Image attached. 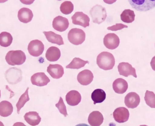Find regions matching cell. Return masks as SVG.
Returning a JSON list of instances; mask_svg holds the SVG:
<instances>
[{
  "label": "cell",
  "mask_w": 155,
  "mask_h": 126,
  "mask_svg": "<svg viewBox=\"0 0 155 126\" xmlns=\"http://www.w3.org/2000/svg\"><path fill=\"white\" fill-rule=\"evenodd\" d=\"M97 64L100 68L104 70L113 69L115 64L114 55L107 52H103L97 56Z\"/></svg>",
  "instance_id": "obj_1"
},
{
  "label": "cell",
  "mask_w": 155,
  "mask_h": 126,
  "mask_svg": "<svg viewBox=\"0 0 155 126\" xmlns=\"http://www.w3.org/2000/svg\"><path fill=\"white\" fill-rule=\"evenodd\" d=\"M5 58L9 65L15 66L23 64L26 58L25 53L21 50H12L7 52Z\"/></svg>",
  "instance_id": "obj_2"
},
{
  "label": "cell",
  "mask_w": 155,
  "mask_h": 126,
  "mask_svg": "<svg viewBox=\"0 0 155 126\" xmlns=\"http://www.w3.org/2000/svg\"><path fill=\"white\" fill-rule=\"evenodd\" d=\"M90 14L93 22L97 24H100L104 21L107 16L105 8L99 5H97L91 8Z\"/></svg>",
  "instance_id": "obj_3"
},
{
  "label": "cell",
  "mask_w": 155,
  "mask_h": 126,
  "mask_svg": "<svg viewBox=\"0 0 155 126\" xmlns=\"http://www.w3.org/2000/svg\"><path fill=\"white\" fill-rule=\"evenodd\" d=\"M86 34L84 32L78 28H73L69 31L68 38L72 44L75 45L82 44L85 40Z\"/></svg>",
  "instance_id": "obj_4"
},
{
  "label": "cell",
  "mask_w": 155,
  "mask_h": 126,
  "mask_svg": "<svg viewBox=\"0 0 155 126\" xmlns=\"http://www.w3.org/2000/svg\"><path fill=\"white\" fill-rule=\"evenodd\" d=\"M128 2L133 8L140 11H146L155 7V1L137 0Z\"/></svg>",
  "instance_id": "obj_5"
},
{
  "label": "cell",
  "mask_w": 155,
  "mask_h": 126,
  "mask_svg": "<svg viewBox=\"0 0 155 126\" xmlns=\"http://www.w3.org/2000/svg\"><path fill=\"white\" fill-rule=\"evenodd\" d=\"M5 79L10 84L15 85L21 80L22 71L16 68H10L5 74Z\"/></svg>",
  "instance_id": "obj_6"
},
{
  "label": "cell",
  "mask_w": 155,
  "mask_h": 126,
  "mask_svg": "<svg viewBox=\"0 0 155 126\" xmlns=\"http://www.w3.org/2000/svg\"><path fill=\"white\" fill-rule=\"evenodd\" d=\"M44 49L43 43L38 39L30 42L28 46V50L30 55L35 57L41 56L43 52Z\"/></svg>",
  "instance_id": "obj_7"
},
{
  "label": "cell",
  "mask_w": 155,
  "mask_h": 126,
  "mask_svg": "<svg viewBox=\"0 0 155 126\" xmlns=\"http://www.w3.org/2000/svg\"><path fill=\"white\" fill-rule=\"evenodd\" d=\"M120 43V39L117 34L109 33L106 34L104 39V44L107 49L114 50L117 49Z\"/></svg>",
  "instance_id": "obj_8"
},
{
  "label": "cell",
  "mask_w": 155,
  "mask_h": 126,
  "mask_svg": "<svg viewBox=\"0 0 155 126\" xmlns=\"http://www.w3.org/2000/svg\"><path fill=\"white\" fill-rule=\"evenodd\" d=\"M72 23L75 25H80L84 28L89 26L90 18L83 12H76L71 17Z\"/></svg>",
  "instance_id": "obj_9"
},
{
  "label": "cell",
  "mask_w": 155,
  "mask_h": 126,
  "mask_svg": "<svg viewBox=\"0 0 155 126\" xmlns=\"http://www.w3.org/2000/svg\"><path fill=\"white\" fill-rule=\"evenodd\" d=\"M117 68L118 72L121 76L127 77L131 75L134 77H137L135 69L128 62H123L119 63Z\"/></svg>",
  "instance_id": "obj_10"
},
{
  "label": "cell",
  "mask_w": 155,
  "mask_h": 126,
  "mask_svg": "<svg viewBox=\"0 0 155 126\" xmlns=\"http://www.w3.org/2000/svg\"><path fill=\"white\" fill-rule=\"evenodd\" d=\"M129 115L128 109L123 107L117 108L113 113L114 119L118 123H124L128 121Z\"/></svg>",
  "instance_id": "obj_11"
},
{
  "label": "cell",
  "mask_w": 155,
  "mask_h": 126,
  "mask_svg": "<svg viewBox=\"0 0 155 126\" xmlns=\"http://www.w3.org/2000/svg\"><path fill=\"white\" fill-rule=\"evenodd\" d=\"M68 19L62 16H58L54 19L52 26L54 29L60 32L66 30L69 26Z\"/></svg>",
  "instance_id": "obj_12"
},
{
  "label": "cell",
  "mask_w": 155,
  "mask_h": 126,
  "mask_svg": "<svg viewBox=\"0 0 155 126\" xmlns=\"http://www.w3.org/2000/svg\"><path fill=\"white\" fill-rule=\"evenodd\" d=\"M31 80L33 85L41 87L46 86L50 82V79L44 72L35 73L31 77Z\"/></svg>",
  "instance_id": "obj_13"
},
{
  "label": "cell",
  "mask_w": 155,
  "mask_h": 126,
  "mask_svg": "<svg viewBox=\"0 0 155 126\" xmlns=\"http://www.w3.org/2000/svg\"><path fill=\"white\" fill-rule=\"evenodd\" d=\"M140 100V96L138 94L135 92H130L125 97V104L128 108L134 109L139 106Z\"/></svg>",
  "instance_id": "obj_14"
},
{
  "label": "cell",
  "mask_w": 155,
  "mask_h": 126,
  "mask_svg": "<svg viewBox=\"0 0 155 126\" xmlns=\"http://www.w3.org/2000/svg\"><path fill=\"white\" fill-rule=\"evenodd\" d=\"M94 75L93 73L88 70H84L78 73L77 80L81 85L87 86L93 81Z\"/></svg>",
  "instance_id": "obj_15"
},
{
  "label": "cell",
  "mask_w": 155,
  "mask_h": 126,
  "mask_svg": "<svg viewBox=\"0 0 155 126\" xmlns=\"http://www.w3.org/2000/svg\"><path fill=\"white\" fill-rule=\"evenodd\" d=\"M47 71L54 79H59L64 74V69L62 66L59 64H50L47 67Z\"/></svg>",
  "instance_id": "obj_16"
},
{
  "label": "cell",
  "mask_w": 155,
  "mask_h": 126,
  "mask_svg": "<svg viewBox=\"0 0 155 126\" xmlns=\"http://www.w3.org/2000/svg\"><path fill=\"white\" fill-rule=\"evenodd\" d=\"M81 95L76 90H71L68 92L65 97V99L69 106H75L79 104L81 101Z\"/></svg>",
  "instance_id": "obj_17"
},
{
  "label": "cell",
  "mask_w": 155,
  "mask_h": 126,
  "mask_svg": "<svg viewBox=\"0 0 155 126\" xmlns=\"http://www.w3.org/2000/svg\"><path fill=\"white\" fill-rule=\"evenodd\" d=\"M113 87L115 93L118 94H123L125 93L127 90L128 84L126 80L124 79H117L113 82Z\"/></svg>",
  "instance_id": "obj_18"
},
{
  "label": "cell",
  "mask_w": 155,
  "mask_h": 126,
  "mask_svg": "<svg viewBox=\"0 0 155 126\" xmlns=\"http://www.w3.org/2000/svg\"><path fill=\"white\" fill-rule=\"evenodd\" d=\"M103 115L98 111L90 113L88 118V122L91 126H100L104 122Z\"/></svg>",
  "instance_id": "obj_19"
},
{
  "label": "cell",
  "mask_w": 155,
  "mask_h": 126,
  "mask_svg": "<svg viewBox=\"0 0 155 126\" xmlns=\"http://www.w3.org/2000/svg\"><path fill=\"white\" fill-rule=\"evenodd\" d=\"M33 14L29 8H22L19 10L18 13V18L21 22L28 23L32 20Z\"/></svg>",
  "instance_id": "obj_20"
},
{
  "label": "cell",
  "mask_w": 155,
  "mask_h": 126,
  "mask_svg": "<svg viewBox=\"0 0 155 126\" xmlns=\"http://www.w3.org/2000/svg\"><path fill=\"white\" fill-rule=\"evenodd\" d=\"M61 50L57 47H51L47 49L45 57L47 60L51 62L57 61L61 58Z\"/></svg>",
  "instance_id": "obj_21"
},
{
  "label": "cell",
  "mask_w": 155,
  "mask_h": 126,
  "mask_svg": "<svg viewBox=\"0 0 155 126\" xmlns=\"http://www.w3.org/2000/svg\"><path fill=\"white\" fill-rule=\"evenodd\" d=\"M25 120L29 124L32 126H35L39 124L41 121V117L39 116V114L36 112L31 111L26 113L25 115Z\"/></svg>",
  "instance_id": "obj_22"
},
{
  "label": "cell",
  "mask_w": 155,
  "mask_h": 126,
  "mask_svg": "<svg viewBox=\"0 0 155 126\" xmlns=\"http://www.w3.org/2000/svg\"><path fill=\"white\" fill-rule=\"evenodd\" d=\"M44 34L45 35L46 39L49 42L51 43L58 45L64 44L63 39L61 35L56 34L52 31H44Z\"/></svg>",
  "instance_id": "obj_23"
},
{
  "label": "cell",
  "mask_w": 155,
  "mask_h": 126,
  "mask_svg": "<svg viewBox=\"0 0 155 126\" xmlns=\"http://www.w3.org/2000/svg\"><path fill=\"white\" fill-rule=\"evenodd\" d=\"M13 111L12 105L9 101L4 100L0 102V116L7 117L12 115Z\"/></svg>",
  "instance_id": "obj_24"
},
{
  "label": "cell",
  "mask_w": 155,
  "mask_h": 126,
  "mask_svg": "<svg viewBox=\"0 0 155 126\" xmlns=\"http://www.w3.org/2000/svg\"><path fill=\"white\" fill-rule=\"evenodd\" d=\"M106 97V94L103 90L100 89L95 90L91 94V98L94 101V105L101 103L104 101Z\"/></svg>",
  "instance_id": "obj_25"
},
{
  "label": "cell",
  "mask_w": 155,
  "mask_h": 126,
  "mask_svg": "<svg viewBox=\"0 0 155 126\" xmlns=\"http://www.w3.org/2000/svg\"><path fill=\"white\" fill-rule=\"evenodd\" d=\"M13 37L11 33L3 32L0 33V45L2 47H9L12 43Z\"/></svg>",
  "instance_id": "obj_26"
},
{
  "label": "cell",
  "mask_w": 155,
  "mask_h": 126,
  "mask_svg": "<svg viewBox=\"0 0 155 126\" xmlns=\"http://www.w3.org/2000/svg\"><path fill=\"white\" fill-rule=\"evenodd\" d=\"M122 21L126 23H131L134 21L135 14L134 12L130 9H126L120 15Z\"/></svg>",
  "instance_id": "obj_27"
},
{
  "label": "cell",
  "mask_w": 155,
  "mask_h": 126,
  "mask_svg": "<svg viewBox=\"0 0 155 126\" xmlns=\"http://www.w3.org/2000/svg\"><path fill=\"white\" fill-rule=\"evenodd\" d=\"M87 63H89V61H84L80 58H75L69 65L66 66V68L72 69H79L84 67L85 65Z\"/></svg>",
  "instance_id": "obj_28"
},
{
  "label": "cell",
  "mask_w": 155,
  "mask_h": 126,
  "mask_svg": "<svg viewBox=\"0 0 155 126\" xmlns=\"http://www.w3.org/2000/svg\"><path fill=\"white\" fill-rule=\"evenodd\" d=\"M29 89V88H27L25 92L20 97L18 102L16 104V107L17 108V114H20V110L24 106L25 103L30 100V98H29V95H28Z\"/></svg>",
  "instance_id": "obj_29"
},
{
  "label": "cell",
  "mask_w": 155,
  "mask_h": 126,
  "mask_svg": "<svg viewBox=\"0 0 155 126\" xmlns=\"http://www.w3.org/2000/svg\"><path fill=\"white\" fill-rule=\"evenodd\" d=\"M74 5L70 1H65L61 5L60 10L63 14H69L74 11Z\"/></svg>",
  "instance_id": "obj_30"
},
{
  "label": "cell",
  "mask_w": 155,
  "mask_h": 126,
  "mask_svg": "<svg viewBox=\"0 0 155 126\" xmlns=\"http://www.w3.org/2000/svg\"><path fill=\"white\" fill-rule=\"evenodd\" d=\"M144 99L147 106L151 108L155 109V94L153 92L147 90Z\"/></svg>",
  "instance_id": "obj_31"
},
{
  "label": "cell",
  "mask_w": 155,
  "mask_h": 126,
  "mask_svg": "<svg viewBox=\"0 0 155 126\" xmlns=\"http://www.w3.org/2000/svg\"><path fill=\"white\" fill-rule=\"evenodd\" d=\"M55 106L58 108V110L62 115H64L65 117L68 115L66 106L64 102L63 99L61 97L59 102L55 105Z\"/></svg>",
  "instance_id": "obj_32"
},
{
  "label": "cell",
  "mask_w": 155,
  "mask_h": 126,
  "mask_svg": "<svg viewBox=\"0 0 155 126\" xmlns=\"http://www.w3.org/2000/svg\"><path fill=\"white\" fill-rule=\"evenodd\" d=\"M124 28H128V26L123 24H116L115 25L107 27V29L109 30L116 31L122 30Z\"/></svg>",
  "instance_id": "obj_33"
},
{
  "label": "cell",
  "mask_w": 155,
  "mask_h": 126,
  "mask_svg": "<svg viewBox=\"0 0 155 126\" xmlns=\"http://www.w3.org/2000/svg\"><path fill=\"white\" fill-rule=\"evenodd\" d=\"M150 64H151V67H152L153 70L155 71V56L152 58Z\"/></svg>",
  "instance_id": "obj_34"
},
{
  "label": "cell",
  "mask_w": 155,
  "mask_h": 126,
  "mask_svg": "<svg viewBox=\"0 0 155 126\" xmlns=\"http://www.w3.org/2000/svg\"><path fill=\"white\" fill-rule=\"evenodd\" d=\"M13 126H26L25 124H23V123H21V122H17L15 123V124H14Z\"/></svg>",
  "instance_id": "obj_35"
},
{
  "label": "cell",
  "mask_w": 155,
  "mask_h": 126,
  "mask_svg": "<svg viewBox=\"0 0 155 126\" xmlns=\"http://www.w3.org/2000/svg\"><path fill=\"white\" fill-rule=\"evenodd\" d=\"M75 126H89L87 124H78L77 125Z\"/></svg>",
  "instance_id": "obj_36"
},
{
  "label": "cell",
  "mask_w": 155,
  "mask_h": 126,
  "mask_svg": "<svg viewBox=\"0 0 155 126\" xmlns=\"http://www.w3.org/2000/svg\"><path fill=\"white\" fill-rule=\"evenodd\" d=\"M0 126H4V125L3 124L1 121H0Z\"/></svg>",
  "instance_id": "obj_37"
},
{
  "label": "cell",
  "mask_w": 155,
  "mask_h": 126,
  "mask_svg": "<svg viewBox=\"0 0 155 126\" xmlns=\"http://www.w3.org/2000/svg\"><path fill=\"white\" fill-rule=\"evenodd\" d=\"M140 126H147L145 125H141Z\"/></svg>",
  "instance_id": "obj_38"
},
{
  "label": "cell",
  "mask_w": 155,
  "mask_h": 126,
  "mask_svg": "<svg viewBox=\"0 0 155 126\" xmlns=\"http://www.w3.org/2000/svg\"><path fill=\"white\" fill-rule=\"evenodd\" d=\"M1 97V90H0V98Z\"/></svg>",
  "instance_id": "obj_39"
}]
</instances>
